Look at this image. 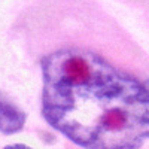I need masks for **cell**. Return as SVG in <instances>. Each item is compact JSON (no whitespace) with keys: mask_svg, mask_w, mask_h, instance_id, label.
<instances>
[{"mask_svg":"<svg viewBox=\"0 0 149 149\" xmlns=\"http://www.w3.org/2000/svg\"><path fill=\"white\" fill-rule=\"evenodd\" d=\"M42 113L84 149H139L149 139V91L85 49L42 60Z\"/></svg>","mask_w":149,"mask_h":149,"instance_id":"6da1fadb","label":"cell"},{"mask_svg":"<svg viewBox=\"0 0 149 149\" xmlns=\"http://www.w3.org/2000/svg\"><path fill=\"white\" fill-rule=\"evenodd\" d=\"M26 119L27 116L21 109L10 103L3 94H0V133L14 134L21 131Z\"/></svg>","mask_w":149,"mask_h":149,"instance_id":"7a4b0ae2","label":"cell"},{"mask_svg":"<svg viewBox=\"0 0 149 149\" xmlns=\"http://www.w3.org/2000/svg\"><path fill=\"white\" fill-rule=\"evenodd\" d=\"M3 149H31V148H30V146H27V145L15 143V145H9V146H6V148H3Z\"/></svg>","mask_w":149,"mask_h":149,"instance_id":"3957f363","label":"cell"},{"mask_svg":"<svg viewBox=\"0 0 149 149\" xmlns=\"http://www.w3.org/2000/svg\"><path fill=\"white\" fill-rule=\"evenodd\" d=\"M145 86H146V90L149 91V81H146V82H145Z\"/></svg>","mask_w":149,"mask_h":149,"instance_id":"277c9868","label":"cell"}]
</instances>
